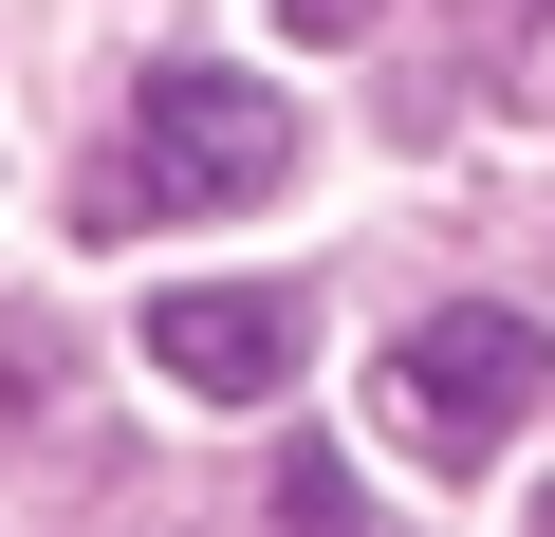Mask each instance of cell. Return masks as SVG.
<instances>
[{
	"instance_id": "6da1fadb",
	"label": "cell",
	"mask_w": 555,
	"mask_h": 537,
	"mask_svg": "<svg viewBox=\"0 0 555 537\" xmlns=\"http://www.w3.org/2000/svg\"><path fill=\"white\" fill-rule=\"evenodd\" d=\"M537 389H555V334L500 316V297H463V316H408V334H389V389H371V408H389L408 463L463 482V463H500V445L537 426Z\"/></svg>"
},
{
	"instance_id": "7a4b0ae2",
	"label": "cell",
	"mask_w": 555,
	"mask_h": 537,
	"mask_svg": "<svg viewBox=\"0 0 555 537\" xmlns=\"http://www.w3.org/2000/svg\"><path fill=\"white\" fill-rule=\"evenodd\" d=\"M259 186H297V93H259V75L185 56V75L130 93V167H112L93 222H130V204H259Z\"/></svg>"
},
{
	"instance_id": "3957f363",
	"label": "cell",
	"mask_w": 555,
	"mask_h": 537,
	"mask_svg": "<svg viewBox=\"0 0 555 537\" xmlns=\"http://www.w3.org/2000/svg\"><path fill=\"white\" fill-rule=\"evenodd\" d=\"M297 353H315V297H297V279H167V297H149V371L204 389V408L297 389Z\"/></svg>"
},
{
	"instance_id": "277c9868",
	"label": "cell",
	"mask_w": 555,
	"mask_h": 537,
	"mask_svg": "<svg viewBox=\"0 0 555 537\" xmlns=\"http://www.w3.org/2000/svg\"><path fill=\"white\" fill-rule=\"evenodd\" d=\"M389 0H278V38H371Z\"/></svg>"
}]
</instances>
